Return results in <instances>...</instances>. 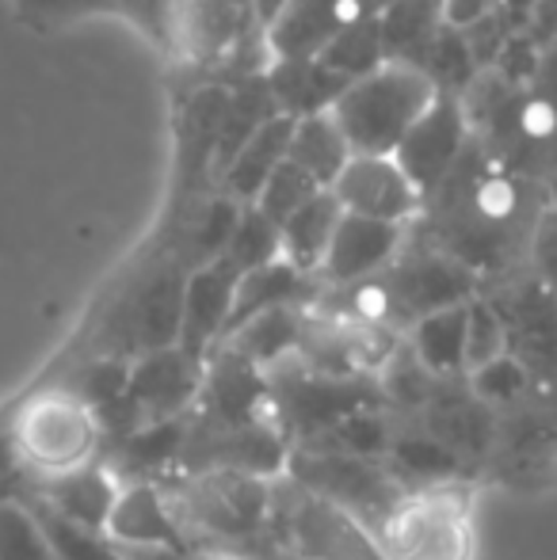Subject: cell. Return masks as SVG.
Listing matches in <instances>:
<instances>
[{"mask_svg":"<svg viewBox=\"0 0 557 560\" xmlns=\"http://www.w3.org/2000/svg\"><path fill=\"white\" fill-rule=\"evenodd\" d=\"M107 538L127 553H192L195 549L179 511H172L164 492L149 480H135L119 492Z\"/></svg>","mask_w":557,"mask_h":560,"instance_id":"cell-10","label":"cell"},{"mask_svg":"<svg viewBox=\"0 0 557 560\" xmlns=\"http://www.w3.org/2000/svg\"><path fill=\"white\" fill-rule=\"evenodd\" d=\"M469 138H474V133H469V122H466V112H462L459 96H443V92H439L436 104H431L420 122L405 133L394 161L402 164V172L413 179L420 199H428L446 179V172L459 164V156L466 153Z\"/></svg>","mask_w":557,"mask_h":560,"instance_id":"cell-8","label":"cell"},{"mask_svg":"<svg viewBox=\"0 0 557 560\" xmlns=\"http://www.w3.org/2000/svg\"><path fill=\"white\" fill-rule=\"evenodd\" d=\"M290 130H294V118H271L245 149L230 161V168L222 172V195L237 199L241 207H253L260 199L264 184L271 179V172L287 161L290 153Z\"/></svg>","mask_w":557,"mask_h":560,"instance_id":"cell-20","label":"cell"},{"mask_svg":"<svg viewBox=\"0 0 557 560\" xmlns=\"http://www.w3.org/2000/svg\"><path fill=\"white\" fill-rule=\"evenodd\" d=\"M371 12H382L379 0H290L287 12L268 27L271 58H321V50L348 23L363 20Z\"/></svg>","mask_w":557,"mask_h":560,"instance_id":"cell-14","label":"cell"},{"mask_svg":"<svg viewBox=\"0 0 557 560\" xmlns=\"http://www.w3.org/2000/svg\"><path fill=\"white\" fill-rule=\"evenodd\" d=\"M546 202V187L500 168L481 141L469 138L446 179L423 199L436 248L459 259L462 267H481L500 259L520 233H535L531 207Z\"/></svg>","mask_w":557,"mask_h":560,"instance_id":"cell-1","label":"cell"},{"mask_svg":"<svg viewBox=\"0 0 557 560\" xmlns=\"http://www.w3.org/2000/svg\"><path fill=\"white\" fill-rule=\"evenodd\" d=\"M439 100V89L413 66H386L356 81L333 107L356 156H394L405 133Z\"/></svg>","mask_w":557,"mask_h":560,"instance_id":"cell-3","label":"cell"},{"mask_svg":"<svg viewBox=\"0 0 557 560\" xmlns=\"http://www.w3.org/2000/svg\"><path fill=\"white\" fill-rule=\"evenodd\" d=\"M474 500L462 485H431L402 495L379 518V538L394 560H474Z\"/></svg>","mask_w":557,"mask_h":560,"instance_id":"cell-4","label":"cell"},{"mask_svg":"<svg viewBox=\"0 0 557 560\" xmlns=\"http://www.w3.org/2000/svg\"><path fill=\"white\" fill-rule=\"evenodd\" d=\"M313 282L310 275L294 271L287 259L279 264H268L260 271H248L241 275L237 282V298H233V313H230V325H225L222 343H230L248 320L264 317V313H276V310H290V305H302L305 298H313Z\"/></svg>","mask_w":557,"mask_h":560,"instance_id":"cell-19","label":"cell"},{"mask_svg":"<svg viewBox=\"0 0 557 560\" xmlns=\"http://www.w3.org/2000/svg\"><path fill=\"white\" fill-rule=\"evenodd\" d=\"M469 385H474V393L481 400H492V405H497V400H512L515 393L527 385V370H523L512 354H504V359L474 370V374H469Z\"/></svg>","mask_w":557,"mask_h":560,"instance_id":"cell-32","label":"cell"},{"mask_svg":"<svg viewBox=\"0 0 557 560\" xmlns=\"http://www.w3.org/2000/svg\"><path fill=\"white\" fill-rule=\"evenodd\" d=\"M492 0H443V27L451 31H469L474 23H481L492 12Z\"/></svg>","mask_w":557,"mask_h":560,"instance_id":"cell-35","label":"cell"},{"mask_svg":"<svg viewBox=\"0 0 557 560\" xmlns=\"http://www.w3.org/2000/svg\"><path fill=\"white\" fill-rule=\"evenodd\" d=\"M321 191H325V187L313 184V179L305 176V172L298 168L294 161H282L279 168L271 172V179L264 184L260 199H256L253 207L282 229V225L290 222V218L298 214V210L305 207V202L313 199V195H321Z\"/></svg>","mask_w":557,"mask_h":560,"instance_id":"cell-30","label":"cell"},{"mask_svg":"<svg viewBox=\"0 0 557 560\" xmlns=\"http://www.w3.org/2000/svg\"><path fill=\"white\" fill-rule=\"evenodd\" d=\"M27 503H31V511H35L38 523H43V530H46V538H50L54 557L58 560H135L127 549L115 546L107 534L84 530V526L69 523V518L54 515V511L38 500H27Z\"/></svg>","mask_w":557,"mask_h":560,"instance_id":"cell-27","label":"cell"},{"mask_svg":"<svg viewBox=\"0 0 557 560\" xmlns=\"http://www.w3.org/2000/svg\"><path fill=\"white\" fill-rule=\"evenodd\" d=\"M379 20L386 61L417 69L423 50L443 31V0H390L379 12Z\"/></svg>","mask_w":557,"mask_h":560,"instance_id":"cell-24","label":"cell"},{"mask_svg":"<svg viewBox=\"0 0 557 560\" xmlns=\"http://www.w3.org/2000/svg\"><path fill=\"white\" fill-rule=\"evenodd\" d=\"M0 560H58L31 503L0 495Z\"/></svg>","mask_w":557,"mask_h":560,"instance_id":"cell-29","label":"cell"},{"mask_svg":"<svg viewBox=\"0 0 557 560\" xmlns=\"http://www.w3.org/2000/svg\"><path fill=\"white\" fill-rule=\"evenodd\" d=\"M351 145L344 138L340 122L328 115H313V118H298L294 130H290V153L287 161H294L305 176L317 187L333 191L336 179L344 176V168L351 164Z\"/></svg>","mask_w":557,"mask_h":560,"instance_id":"cell-22","label":"cell"},{"mask_svg":"<svg viewBox=\"0 0 557 560\" xmlns=\"http://www.w3.org/2000/svg\"><path fill=\"white\" fill-rule=\"evenodd\" d=\"M225 107H230V84H202L184 104V115L176 122V138H179L176 161H179L184 195H192L195 187L207 184V176H214Z\"/></svg>","mask_w":557,"mask_h":560,"instance_id":"cell-16","label":"cell"},{"mask_svg":"<svg viewBox=\"0 0 557 560\" xmlns=\"http://www.w3.org/2000/svg\"><path fill=\"white\" fill-rule=\"evenodd\" d=\"M287 4H290V0H253V20L260 23L264 31H268L271 23H276L279 15L287 12Z\"/></svg>","mask_w":557,"mask_h":560,"instance_id":"cell-36","label":"cell"},{"mask_svg":"<svg viewBox=\"0 0 557 560\" xmlns=\"http://www.w3.org/2000/svg\"><path fill=\"white\" fill-rule=\"evenodd\" d=\"M333 195L340 199L344 214L402 229L423 210L420 191L413 187V179L405 176L394 156H351L344 176L336 179Z\"/></svg>","mask_w":557,"mask_h":560,"instance_id":"cell-9","label":"cell"},{"mask_svg":"<svg viewBox=\"0 0 557 560\" xmlns=\"http://www.w3.org/2000/svg\"><path fill=\"white\" fill-rule=\"evenodd\" d=\"M504 343H508V332H504L500 313L492 310L485 298H474V302H469V325H466V374L504 359Z\"/></svg>","mask_w":557,"mask_h":560,"instance_id":"cell-31","label":"cell"},{"mask_svg":"<svg viewBox=\"0 0 557 560\" xmlns=\"http://www.w3.org/2000/svg\"><path fill=\"white\" fill-rule=\"evenodd\" d=\"M466 325H469V302L428 313V317H420L413 325L409 332L413 359L423 366V374H436V377L466 374Z\"/></svg>","mask_w":557,"mask_h":560,"instance_id":"cell-23","label":"cell"},{"mask_svg":"<svg viewBox=\"0 0 557 560\" xmlns=\"http://www.w3.org/2000/svg\"><path fill=\"white\" fill-rule=\"evenodd\" d=\"M123 0H20L23 12L31 15H84V12H119Z\"/></svg>","mask_w":557,"mask_h":560,"instance_id":"cell-34","label":"cell"},{"mask_svg":"<svg viewBox=\"0 0 557 560\" xmlns=\"http://www.w3.org/2000/svg\"><path fill=\"white\" fill-rule=\"evenodd\" d=\"M187 508H192V518L199 526H210L214 534H230V538H245V534L271 526L276 488L268 485V477L214 469L195 480Z\"/></svg>","mask_w":557,"mask_h":560,"instance_id":"cell-7","label":"cell"},{"mask_svg":"<svg viewBox=\"0 0 557 560\" xmlns=\"http://www.w3.org/2000/svg\"><path fill=\"white\" fill-rule=\"evenodd\" d=\"M202 366L207 362L192 359L184 347H161V351L141 354L130 362V405L146 416L149 423L176 420L202 389Z\"/></svg>","mask_w":557,"mask_h":560,"instance_id":"cell-11","label":"cell"},{"mask_svg":"<svg viewBox=\"0 0 557 560\" xmlns=\"http://www.w3.org/2000/svg\"><path fill=\"white\" fill-rule=\"evenodd\" d=\"M321 61L351 84L363 81V77H371V73H379V69L386 66V46H382L379 12L348 23V27H344L340 35L321 50Z\"/></svg>","mask_w":557,"mask_h":560,"instance_id":"cell-26","label":"cell"},{"mask_svg":"<svg viewBox=\"0 0 557 560\" xmlns=\"http://www.w3.org/2000/svg\"><path fill=\"white\" fill-rule=\"evenodd\" d=\"M492 4H497L512 23H520V27H523V23L531 20V12L538 8V0H492Z\"/></svg>","mask_w":557,"mask_h":560,"instance_id":"cell-38","label":"cell"},{"mask_svg":"<svg viewBox=\"0 0 557 560\" xmlns=\"http://www.w3.org/2000/svg\"><path fill=\"white\" fill-rule=\"evenodd\" d=\"M241 271L230 259H214L187 275L184 287V320H179V347L192 359L207 362L210 351L222 347L225 325H230L233 298H237Z\"/></svg>","mask_w":557,"mask_h":560,"instance_id":"cell-12","label":"cell"},{"mask_svg":"<svg viewBox=\"0 0 557 560\" xmlns=\"http://www.w3.org/2000/svg\"><path fill=\"white\" fill-rule=\"evenodd\" d=\"M222 259H230L241 275L260 271V267H268V264H279L282 259V229L271 222V218H264L256 207H245Z\"/></svg>","mask_w":557,"mask_h":560,"instance_id":"cell-28","label":"cell"},{"mask_svg":"<svg viewBox=\"0 0 557 560\" xmlns=\"http://www.w3.org/2000/svg\"><path fill=\"white\" fill-rule=\"evenodd\" d=\"M8 435L0 450L12 457L27 477L38 485L66 477L84 465H96L100 443H104V420L84 393L73 385H35L12 412L4 416Z\"/></svg>","mask_w":557,"mask_h":560,"instance_id":"cell-2","label":"cell"},{"mask_svg":"<svg viewBox=\"0 0 557 560\" xmlns=\"http://www.w3.org/2000/svg\"><path fill=\"white\" fill-rule=\"evenodd\" d=\"M379 279L390 294L394 317H405L413 325L428 313L474 302V271L439 252L436 244L397 256Z\"/></svg>","mask_w":557,"mask_h":560,"instance_id":"cell-6","label":"cell"},{"mask_svg":"<svg viewBox=\"0 0 557 560\" xmlns=\"http://www.w3.org/2000/svg\"><path fill=\"white\" fill-rule=\"evenodd\" d=\"M268 92L276 100V112L282 118H313L328 115L340 96L351 89V81H344L340 73L325 66L321 58H290V61H271L268 73Z\"/></svg>","mask_w":557,"mask_h":560,"instance_id":"cell-18","label":"cell"},{"mask_svg":"<svg viewBox=\"0 0 557 560\" xmlns=\"http://www.w3.org/2000/svg\"><path fill=\"white\" fill-rule=\"evenodd\" d=\"M402 244H405L402 225L344 214V222L333 236V248H328L317 275H321V282L333 290L359 287V282L386 271V267L402 256Z\"/></svg>","mask_w":557,"mask_h":560,"instance_id":"cell-13","label":"cell"},{"mask_svg":"<svg viewBox=\"0 0 557 560\" xmlns=\"http://www.w3.org/2000/svg\"><path fill=\"white\" fill-rule=\"evenodd\" d=\"M344 222V207L333 191H321L282 225V259H287L294 271L317 275L325 264L328 248H333V236Z\"/></svg>","mask_w":557,"mask_h":560,"instance_id":"cell-21","label":"cell"},{"mask_svg":"<svg viewBox=\"0 0 557 560\" xmlns=\"http://www.w3.org/2000/svg\"><path fill=\"white\" fill-rule=\"evenodd\" d=\"M271 526L282 541V553L298 560H394L379 534L363 526V518L298 485L276 492Z\"/></svg>","mask_w":557,"mask_h":560,"instance_id":"cell-5","label":"cell"},{"mask_svg":"<svg viewBox=\"0 0 557 560\" xmlns=\"http://www.w3.org/2000/svg\"><path fill=\"white\" fill-rule=\"evenodd\" d=\"M305 336V317H302V305H290V310H276V313H264V317L248 320L237 336L230 339V351H237L241 359H248L253 366H276L282 354H290L294 347H302Z\"/></svg>","mask_w":557,"mask_h":560,"instance_id":"cell-25","label":"cell"},{"mask_svg":"<svg viewBox=\"0 0 557 560\" xmlns=\"http://www.w3.org/2000/svg\"><path fill=\"white\" fill-rule=\"evenodd\" d=\"M119 492L123 488H119V480H115V472L96 462V465H84V469L38 485L35 500L46 503L54 515L84 526V530L107 534V523H112V511H115V503H119Z\"/></svg>","mask_w":557,"mask_h":560,"instance_id":"cell-17","label":"cell"},{"mask_svg":"<svg viewBox=\"0 0 557 560\" xmlns=\"http://www.w3.org/2000/svg\"><path fill=\"white\" fill-rule=\"evenodd\" d=\"M119 12L130 15L156 43H172V31H176L179 20V0H123Z\"/></svg>","mask_w":557,"mask_h":560,"instance_id":"cell-33","label":"cell"},{"mask_svg":"<svg viewBox=\"0 0 557 560\" xmlns=\"http://www.w3.org/2000/svg\"><path fill=\"white\" fill-rule=\"evenodd\" d=\"M294 485L313 495H325V500L340 503L351 515H359V503H363V511L382 508V515L397 503L394 495H390L386 477H382L379 465H371L367 457H356V454L305 457L294 469Z\"/></svg>","mask_w":557,"mask_h":560,"instance_id":"cell-15","label":"cell"},{"mask_svg":"<svg viewBox=\"0 0 557 560\" xmlns=\"http://www.w3.org/2000/svg\"><path fill=\"white\" fill-rule=\"evenodd\" d=\"M135 560H248V557H237V553H199V549H192V553H130Z\"/></svg>","mask_w":557,"mask_h":560,"instance_id":"cell-37","label":"cell"}]
</instances>
